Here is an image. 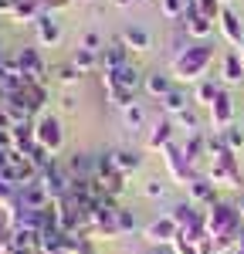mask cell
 Segmentation results:
<instances>
[{"label": "cell", "instance_id": "obj_1", "mask_svg": "<svg viewBox=\"0 0 244 254\" xmlns=\"http://www.w3.org/2000/svg\"><path fill=\"white\" fill-rule=\"evenodd\" d=\"M207 234L217 237L227 251H234L238 237L244 234V220L238 214V207L227 203V200H217L214 207H207Z\"/></svg>", "mask_w": 244, "mask_h": 254}, {"label": "cell", "instance_id": "obj_2", "mask_svg": "<svg viewBox=\"0 0 244 254\" xmlns=\"http://www.w3.org/2000/svg\"><path fill=\"white\" fill-rule=\"evenodd\" d=\"M210 61H214V48H210V44H203V41L186 44V48H180V51L173 55V78L200 81L203 71L210 68Z\"/></svg>", "mask_w": 244, "mask_h": 254}, {"label": "cell", "instance_id": "obj_3", "mask_svg": "<svg viewBox=\"0 0 244 254\" xmlns=\"http://www.w3.org/2000/svg\"><path fill=\"white\" fill-rule=\"evenodd\" d=\"M34 139H38L41 149H48L51 156H58L61 146H64V126H61V119L51 116V112H41L34 119Z\"/></svg>", "mask_w": 244, "mask_h": 254}, {"label": "cell", "instance_id": "obj_4", "mask_svg": "<svg viewBox=\"0 0 244 254\" xmlns=\"http://www.w3.org/2000/svg\"><path fill=\"white\" fill-rule=\"evenodd\" d=\"M38 183L48 190V196H51V200H64V196H68V190H71V173H68V166H61L58 159H55L51 166H44V170H41Z\"/></svg>", "mask_w": 244, "mask_h": 254}, {"label": "cell", "instance_id": "obj_5", "mask_svg": "<svg viewBox=\"0 0 244 254\" xmlns=\"http://www.w3.org/2000/svg\"><path fill=\"white\" fill-rule=\"evenodd\" d=\"M142 237H146L153 248H173V241L180 237V227H177V220L170 214H163V217L149 220V224L142 227Z\"/></svg>", "mask_w": 244, "mask_h": 254}, {"label": "cell", "instance_id": "obj_6", "mask_svg": "<svg viewBox=\"0 0 244 254\" xmlns=\"http://www.w3.org/2000/svg\"><path fill=\"white\" fill-rule=\"evenodd\" d=\"M163 163H166V173L173 176L177 183H183V187H186L190 180H197V176H200L193 166H190V159L183 156V146H177V142H170V146L163 149Z\"/></svg>", "mask_w": 244, "mask_h": 254}, {"label": "cell", "instance_id": "obj_7", "mask_svg": "<svg viewBox=\"0 0 244 254\" xmlns=\"http://www.w3.org/2000/svg\"><path fill=\"white\" fill-rule=\"evenodd\" d=\"M14 58H17V68L27 81H41V85L48 81V75H44V71H48V68H44V58H41V51L34 44H24Z\"/></svg>", "mask_w": 244, "mask_h": 254}, {"label": "cell", "instance_id": "obj_8", "mask_svg": "<svg viewBox=\"0 0 244 254\" xmlns=\"http://www.w3.org/2000/svg\"><path fill=\"white\" fill-rule=\"evenodd\" d=\"M207 119H210V129H217V132H224L227 126H234V102H231V95H227L224 88L217 92V98L210 102Z\"/></svg>", "mask_w": 244, "mask_h": 254}, {"label": "cell", "instance_id": "obj_9", "mask_svg": "<svg viewBox=\"0 0 244 254\" xmlns=\"http://www.w3.org/2000/svg\"><path fill=\"white\" fill-rule=\"evenodd\" d=\"M183 31H186V38H193V41H207L214 34V20L200 17L197 3L190 0V3H186V14H183Z\"/></svg>", "mask_w": 244, "mask_h": 254}, {"label": "cell", "instance_id": "obj_10", "mask_svg": "<svg viewBox=\"0 0 244 254\" xmlns=\"http://www.w3.org/2000/svg\"><path fill=\"white\" fill-rule=\"evenodd\" d=\"M186 200H190L193 207H214V203H217V187H214L207 176H197V180L186 183Z\"/></svg>", "mask_w": 244, "mask_h": 254}, {"label": "cell", "instance_id": "obj_11", "mask_svg": "<svg viewBox=\"0 0 244 254\" xmlns=\"http://www.w3.org/2000/svg\"><path fill=\"white\" fill-rule=\"evenodd\" d=\"M170 142H173V119L163 116V119L153 122V129H149V136H146V149H149V153H156V149H160V153H163Z\"/></svg>", "mask_w": 244, "mask_h": 254}, {"label": "cell", "instance_id": "obj_12", "mask_svg": "<svg viewBox=\"0 0 244 254\" xmlns=\"http://www.w3.org/2000/svg\"><path fill=\"white\" fill-rule=\"evenodd\" d=\"M217 24H221L224 41H227V44H234V48H241V44H244V20L238 17L231 7H224V10H221V20H217Z\"/></svg>", "mask_w": 244, "mask_h": 254}, {"label": "cell", "instance_id": "obj_13", "mask_svg": "<svg viewBox=\"0 0 244 254\" xmlns=\"http://www.w3.org/2000/svg\"><path fill=\"white\" fill-rule=\"evenodd\" d=\"M48 203H51V196H48V190H44L41 183H27V187H20V190H17V207L44 210Z\"/></svg>", "mask_w": 244, "mask_h": 254}, {"label": "cell", "instance_id": "obj_14", "mask_svg": "<svg viewBox=\"0 0 244 254\" xmlns=\"http://www.w3.org/2000/svg\"><path fill=\"white\" fill-rule=\"evenodd\" d=\"M122 64H129V48L119 38V41H112V44L102 48V71H116Z\"/></svg>", "mask_w": 244, "mask_h": 254}, {"label": "cell", "instance_id": "obj_15", "mask_svg": "<svg viewBox=\"0 0 244 254\" xmlns=\"http://www.w3.org/2000/svg\"><path fill=\"white\" fill-rule=\"evenodd\" d=\"M203 153H210V142H207V136H203V132H190V136H186V142H183V156L190 159V166H193V170L200 166Z\"/></svg>", "mask_w": 244, "mask_h": 254}, {"label": "cell", "instance_id": "obj_16", "mask_svg": "<svg viewBox=\"0 0 244 254\" xmlns=\"http://www.w3.org/2000/svg\"><path fill=\"white\" fill-rule=\"evenodd\" d=\"M142 88H146V95L149 98H166L177 85H173V75H163V71H153V75H146L142 81Z\"/></svg>", "mask_w": 244, "mask_h": 254}, {"label": "cell", "instance_id": "obj_17", "mask_svg": "<svg viewBox=\"0 0 244 254\" xmlns=\"http://www.w3.org/2000/svg\"><path fill=\"white\" fill-rule=\"evenodd\" d=\"M34 31H38V41L44 44V48H55L61 41V27H58V20L51 17V14H44V17L34 20Z\"/></svg>", "mask_w": 244, "mask_h": 254}, {"label": "cell", "instance_id": "obj_18", "mask_svg": "<svg viewBox=\"0 0 244 254\" xmlns=\"http://www.w3.org/2000/svg\"><path fill=\"white\" fill-rule=\"evenodd\" d=\"M68 173H71V180H95V156L75 153L68 159Z\"/></svg>", "mask_w": 244, "mask_h": 254}, {"label": "cell", "instance_id": "obj_19", "mask_svg": "<svg viewBox=\"0 0 244 254\" xmlns=\"http://www.w3.org/2000/svg\"><path fill=\"white\" fill-rule=\"evenodd\" d=\"M122 44H125L129 51H149V48H153V38H149L146 27H125V31H122Z\"/></svg>", "mask_w": 244, "mask_h": 254}, {"label": "cell", "instance_id": "obj_20", "mask_svg": "<svg viewBox=\"0 0 244 254\" xmlns=\"http://www.w3.org/2000/svg\"><path fill=\"white\" fill-rule=\"evenodd\" d=\"M190 102H193V98H186V92H183V88H173L166 98H160V109L166 112V116L177 119L180 112H186V109H190Z\"/></svg>", "mask_w": 244, "mask_h": 254}, {"label": "cell", "instance_id": "obj_21", "mask_svg": "<svg viewBox=\"0 0 244 254\" xmlns=\"http://www.w3.org/2000/svg\"><path fill=\"white\" fill-rule=\"evenodd\" d=\"M116 78H119V85H122V88H129V92L136 95V92L142 88V81H146V75H142L139 68H136V64L129 61V64H122V68H116Z\"/></svg>", "mask_w": 244, "mask_h": 254}, {"label": "cell", "instance_id": "obj_22", "mask_svg": "<svg viewBox=\"0 0 244 254\" xmlns=\"http://www.w3.org/2000/svg\"><path fill=\"white\" fill-rule=\"evenodd\" d=\"M112 156H116V170H119V173H136V170H139L142 166V153L139 149H112Z\"/></svg>", "mask_w": 244, "mask_h": 254}, {"label": "cell", "instance_id": "obj_23", "mask_svg": "<svg viewBox=\"0 0 244 254\" xmlns=\"http://www.w3.org/2000/svg\"><path fill=\"white\" fill-rule=\"evenodd\" d=\"M71 64L78 68L81 75H88V71L102 68V51H88V48H78V51L71 55Z\"/></svg>", "mask_w": 244, "mask_h": 254}, {"label": "cell", "instance_id": "obj_24", "mask_svg": "<svg viewBox=\"0 0 244 254\" xmlns=\"http://www.w3.org/2000/svg\"><path fill=\"white\" fill-rule=\"evenodd\" d=\"M224 81L227 85H244V61H241L238 51H231L224 58Z\"/></svg>", "mask_w": 244, "mask_h": 254}, {"label": "cell", "instance_id": "obj_25", "mask_svg": "<svg viewBox=\"0 0 244 254\" xmlns=\"http://www.w3.org/2000/svg\"><path fill=\"white\" fill-rule=\"evenodd\" d=\"M122 122H125V129H132V132H139L142 126H146V109H142L139 102H132L129 109H122Z\"/></svg>", "mask_w": 244, "mask_h": 254}, {"label": "cell", "instance_id": "obj_26", "mask_svg": "<svg viewBox=\"0 0 244 254\" xmlns=\"http://www.w3.org/2000/svg\"><path fill=\"white\" fill-rule=\"evenodd\" d=\"M51 78L58 81V85H64V88H71V85H78V78H81V71L68 61V64H58L55 71H51Z\"/></svg>", "mask_w": 244, "mask_h": 254}, {"label": "cell", "instance_id": "obj_27", "mask_svg": "<svg viewBox=\"0 0 244 254\" xmlns=\"http://www.w3.org/2000/svg\"><path fill=\"white\" fill-rule=\"evenodd\" d=\"M95 180L105 187V193L112 196V200L122 196V190H125V173H119V170H116V173H109V176H95Z\"/></svg>", "mask_w": 244, "mask_h": 254}, {"label": "cell", "instance_id": "obj_28", "mask_svg": "<svg viewBox=\"0 0 244 254\" xmlns=\"http://www.w3.org/2000/svg\"><path fill=\"white\" fill-rule=\"evenodd\" d=\"M0 210H3V217L17 210V187H10L7 180H0Z\"/></svg>", "mask_w": 244, "mask_h": 254}, {"label": "cell", "instance_id": "obj_29", "mask_svg": "<svg viewBox=\"0 0 244 254\" xmlns=\"http://www.w3.org/2000/svg\"><path fill=\"white\" fill-rule=\"evenodd\" d=\"M217 92H221V88H217L214 81H200L197 92H193V105H207V109H210V102L217 98Z\"/></svg>", "mask_w": 244, "mask_h": 254}, {"label": "cell", "instance_id": "obj_30", "mask_svg": "<svg viewBox=\"0 0 244 254\" xmlns=\"http://www.w3.org/2000/svg\"><path fill=\"white\" fill-rule=\"evenodd\" d=\"M139 231V217L129 207H119V234H136Z\"/></svg>", "mask_w": 244, "mask_h": 254}, {"label": "cell", "instance_id": "obj_31", "mask_svg": "<svg viewBox=\"0 0 244 254\" xmlns=\"http://www.w3.org/2000/svg\"><path fill=\"white\" fill-rule=\"evenodd\" d=\"M193 3H197L200 17H207V20H221V10H224L221 0H193Z\"/></svg>", "mask_w": 244, "mask_h": 254}, {"label": "cell", "instance_id": "obj_32", "mask_svg": "<svg viewBox=\"0 0 244 254\" xmlns=\"http://www.w3.org/2000/svg\"><path fill=\"white\" fill-rule=\"evenodd\" d=\"M177 122H180L186 132H200V116H197V109H193V105H190L186 112H180V116H177Z\"/></svg>", "mask_w": 244, "mask_h": 254}, {"label": "cell", "instance_id": "obj_33", "mask_svg": "<svg viewBox=\"0 0 244 254\" xmlns=\"http://www.w3.org/2000/svg\"><path fill=\"white\" fill-rule=\"evenodd\" d=\"M221 136H224V142H227V146H231L234 153H238V149L244 146V132H241V126H227Z\"/></svg>", "mask_w": 244, "mask_h": 254}, {"label": "cell", "instance_id": "obj_34", "mask_svg": "<svg viewBox=\"0 0 244 254\" xmlns=\"http://www.w3.org/2000/svg\"><path fill=\"white\" fill-rule=\"evenodd\" d=\"M142 193L149 196V200H163V196H166V183H163V180H146V183H142Z\"/></svg>", "mask_w": 244, "mask_h": 254}, {"label": "cell", "instance_id": "obj_35", "mask_svg": "<svg viewBox=\"0 0 244 254\" xmlns=\"http://www.w3.org/2000/svg\"><path fill=\"white\" fill-rule=\"evenodd\" d=\"M78 48H88V51H102L105 44H102V34H99V31H85V38H81Z\"/></svg>", "mask_w": 244, "mask_h": 254}, {"label": "cell", "instance_id": "obj_36", "mask_svg": "<svg viewBox=\"0 0 244 254\" xmlns=\"http://www.w3.org/2000/svg\"><path fill=\"white\" fill-rule=\"evenodd\" d=\"M173 251H177V254H200V248H197V241L177 237V241H173Z\"/></svg>", "mask_w": 244, "mask_h": 254}, {"label": "cell", "instance_id": "obj_37", "mask_svg": "<svg viewBox=\"0 0 244 254\" xmlns=\"http://www.w3.org/2000/svg\"><path fill=\"white\" fill-rule=\"evenodd\" d=\"M10 129H14V119L7 112V105H0V132H10Z\"/></svg>", "mask_w": 244, "mask_h": 254}, {"label": "cell", "instance_id": "obj_38", "mask_svg": "<svg viewBox=\"0 0 244 254\" xmlns=\"http://www.w3.org/2000/svg\"><path fill=\"white\" fill-rule=\"evenodd\" d=\"M10 163H14V149H0V176L10 170Z\"/></svg>", "mask_w": 244, "mask_h": 254}, {"label": "cell", "instance_id": "obj_39", "mask_svg": "<svg viewBox=\"0 0 244 254\" xmlns=\"http://www.w3.org/2000/svg\"><path fill=\"white\" fill-rule=\"evenodd\" d=\"M61 109H64V112H75V98L64 95V98H61Z\"/></svg>", "mask_w": 244, "mask_h": 254}, {"label": "cell", "instance_id": "obj_40", "mask_svg": "<svg viewBox=\"0 0 244 254\" xmlns=\"http://www.w3.org/2000/svg\"><path fill=\"white\" fill-rule=\"evenodd\" d=\"M14 10V0H0V14H10Z\"/></svg>", "mask_w": 244, "mask_h": 254}, {"label": "cell", "instance_id": "obj_41", "mask_svg": "<svg viewBox=\"0 0 244 254\" xmlns=\"http://www.w3.org/2000/svg\"><path fill=\"white\" fill-rule=\"evenodd\" d=\"M149 254H177V251H173V248H153Z\"/></svg>", "mask_w": 244, "mask_h": 254}, {"label": "cell", "instance_id": "obj_42", "mask_svg": "<svg viewBox=\"0 0 244 254\" xmlns=\"http://www.w3.org/2000/svg\"><path fill=\"white\" fill-rule=\"evenodd\" d=\"M7 254H34V251H24V248H14V244H10V251Z\"/></svg>", "mask_w": 244, "mask_h": 254}, {"label": "cell", "instance_id": "obj_43", "mask_svg": "<svg viewBox=\"0 0 244 254\" xmlns=\"http://www.w3.org/2000/svg\"><path fill=\"white\" fill-rule=\"evenodd\" d=\"M234 207H238V214H241V220H244V196L238 200V203H234Z\"/></svg>", "mask_w": 244, "mask_h": 254}, {"label": "cell", "instance_id": "obj_44", "mask_svg": "<svg viewBox=\"0 0 244 254\" xmlns=\"http://www.w3.org/2000/svg\"><path fill=\"white\" fill-rule=\"evenodd\" d=\"M238 55H241V61H244V44H241V48H238Z\"/></svg>", "mask_w": 244, "mask_h": 254}, {"label": "cell", "instance_id": "obj_45", "mask_svg": "<svg viewBox=\"0 0 244 254\" xmlns=\"http://www.w3.org/2000/svg\"><path fill=\"white\" fill-rule=\"evenodd\" d=\"M231 254H244V248H234V251H231Z\"/></svg>", "mask_w": 244, "mask_h": 254}, {"label": "cell", "instance_id": "obj_46", "mask_svg": "<svg viewBox=\"0 0 244 254\" xmlns=\"http://www.w3.org/2000/svg\"><path fill=\"white\" fill-rule=\"evenodd\" d=\"M55 254H71V251H64V248H61V251H55Z\"/></svg>", "mask_w": 244, "mask_h": 254}, {"label": "cell", "instance_id": "obj_47", "mask_svg": "<svg viewBox=\"0 0 244 254\" xmlns=\"http://www.w3.org/2000/svg\"><path fill=\"white\" fill-rule=\"evenodd\" d=\"M221 3H227V0H221Z\"/></svg>", "mask_w": 244, "mask_h": 254}]
</instances>
